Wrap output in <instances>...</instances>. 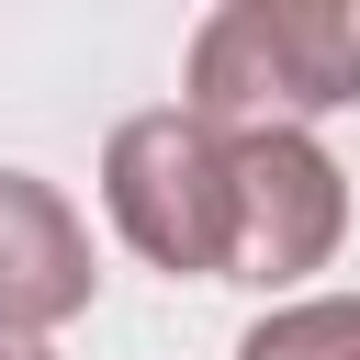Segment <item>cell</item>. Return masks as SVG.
<instances>
[{
  "label": "cell",
  "instance_id": "3957f363",
  "mask_svg": "<svg viewBox=\"0 0 360 360\" xmlns=\"http://www.w3.org/2000/svg\"><path fill=\"white\" fill-rule=\"evenodd\" d=\"M225 191H236V225H225V281H304L338 259L349 236V180L338 158L304 135V124H270V135H225Z\"/></svg>",
  "mask_w": 360,
  "mask_h": 360
},
{
  "label": "cell",
  "instance_id": "8992f818",
  "mask_svg": "<svg viewBox=\"0 0 360 360\" xmlns=\"http://www.w3.org/2000/svg\"><path fill=\"white\" fill-rule=\"evenodd\" d=\"M0 360H56V349H45V338H11V326H0Z\"/></svg>",
  "mask_w": 360,
  "mask_h": 360
},
{
  "label": "cell",
  "instance_id": "6da1fadb",
  "mask_svg": "<svg viewBox=\"0 0 360 360\" xmlns=\"http://www.w3.org/2000/svg\"><path fill=\"white\" fill-rule=\"evenodd\" d=\"M360 101V0H225L191 34L180 112L202 135H270Z\"/></svg>",
  "mask_w": 360,
  "mask_h": 360
},
{
  "label": "cell",
  "instance_id": "7a4b0ae2",
  "mask_svg": "<svg viewBox=\"0 0 360 360\" xmlns=\"http://www.w3.org/2000/svg\"><path fill=\"white\" fill-rule=\"evenodd\" d=\"M101 202L124 225V248L169 281H225V225H236V191H225V135H202L180 101L169 112H124L112 146H101Z\"/></svg>",
  "mask_w": 360,
  "mask_h": 360
},
{
  "label": "cell",
  "instance_id": "5b68a950",
  "mask_svg": "<svg viewBox=\"0 0 360 360\" xmlns=\"http://www.w3.org/2000/svg\"><path fill=\"white\" fill-rule=\"evenodd\" d=\"M236 360H360V292H315V304H270Z\"/></svg>",
  "mask_w": 360,
  "mask_h": 360
},
{
  "label": "cell",
  "instance_id": "277c9868",
  "mask_svg": "<svg viewBox=\"0 0 360 360\" xmlns=\"http://www.w3.org/2000/svg\"><path fill=\"white\" fill-rule=\"evenodd\" d=\"M90 292H101V259H90L79 202L34 169H0V326L45 338V326L90 315Z\"/></svg>",
  "mask_w": 360,
  "mask_h": 360
}]
</instances>
